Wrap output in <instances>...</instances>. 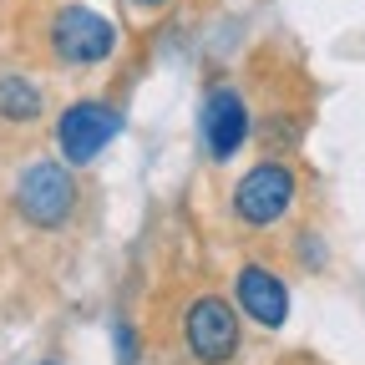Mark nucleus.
Wrapping results in <instances>:
<instances>
[{
  "label": "nucleus",
  "instance_id": "obj_1",
  "mask_svg": "<svg viewBox=\"0 0 365 365\" xmlns=\"http://www.w3.org/2000/svg\"><path fill=\"white\" fill-rule=\"evenodd\" d=\"M117 51V26L86 6H61L46 16V56L66 71H86Z\"/></svg>",
  "mask_w": 365,
  "mask_h": 365
},
{
  "label": "nucleus",
  "instance_id": "obj_2",
  "mask_svg": "<svg viewBox=\"0 0 365 365\" xmlns=\"http://www.w3.org/2000/svg\"><path fill=\"white\" fill-rule=\"evenodd\" d=\"M182 355L193 365H234L239 360V309L223 294L203 289L182 304Z\"/></svg>",
  "mask_w": 365,
  "mask_h": 365
},
{
  "label": "nucleus",
  "instance_id": "obj_3",
  "mask_svg": "<svg viewBox=\"0 0 365 365\" xmlns=\"http://www.w3.org/2000/svg\"><path fill=\"white\" fill-rule=\"evenodd\" d=\"M299 198V173L284 158H264L234 182V218L249 228H274Z\"/></svg>",
  "mask_w": 365,
  "mask_h": 365
},
{
  "label": "nucleus",
  "instance_id": "obj_4",
  "mask_svg": "<svg viewBox=\"0 0 365 365\" xmlns=\"http://www.w3.org/2000/svg\"><path fill=\"white\" fill-rule=\"evenodd\" d=\"M76 178H71V168H61V163H31L21 178H16V213L31 223V228H41V234H56V228H66L71 223V213H76Z\"/></svg>",
  "mask_w": 365,
  "mask_h": 365
},
{
  "label": "nucleus",
  "instance_id": "obj_5",
  "mask_svg": "<svg viewBox=\"0 0 365 365\" xmlns=\"http://www.w3.org/2000/svg\"><path fill=\"white\" fill-rule=\"evenodd\" d=\"M122 127V112L107 102V97H86V102H71L56 122V148L66 158V168H86L97 158Z\"/></svg>",
  "mask_w": 365,
  "mask_h": 365
},
{
  "label": "nucleus",
  "instance_id": "obj_6",
  "mask_svg": "<svg viewBox=\"0 0 365 365\" xmlns=\"http://www.w3.org/2000/svg\"><path fill=\"white\" fill-rule=\"evenodd\" d=\"M249 127H254V117H249L244 91L218 81L203 97V112H198V143H203L208 163H228V158H234L249 143Z\"/></svg>",
  "mask_w": 365,
  "mask_h": 365
},
{
  "label": "nucleus",
  "instance_id": "obj_7",
  "mask_svg": "<svg viewBox=\"0 0 365 365\" xmlns=\"http://www.w3.org/2000/svg\"><path fill=\"white\" fill-rule=\"evenodd\" d=\"M234 304L254 319V325L279 330V325H284V314H289V289H284V279H279V274H274L269 264L249 259V264H239V279H234Z\"/></svg>",
  "mask_w": 365,
  "mask_h": 365
},
{
  "label": "nucleus",
  "instance_id": "obj_8",
  "mask_svg": "<svg viewBox=\"0 0 365 365\" xmlns=\"http://www.w3.org/2000/svg\"><path fill=\"white\" fill-rule=\"evenodd\" d=\"M41 112H46V97H41L36 81H26V76H0V122L26 127V122H41Z\"/></svg>",
  "mask_w": 365,
  "mask_h": 365
},
{
  "label": "nucleus",
  "instance_id": "obj_9",
  "mask_svg": "<svg viewBox=\"0 0 365 365\" xmlns=\"http://www.w3.org/2000/svg\"><path fill=\"white\" fill-rule=\"evenodd\" d=\"M127 6H132V11H143V16H153V11L168 6V0H127Z\"/></svg>",
  "mask_w": 365,
  "mask_h": 365
},
{
  "label": "nucleus",
  "instance_id": "obj_10",
  "mask_svg": "<svg viewBox=\"0 0 365 365\" xmlns=\"http://www.w3.org/2000/svg\"><path fill=\"white\" fill-rule=\"evenodd\" d=\"M294 365H314V360H294Z\"/></svg>",
  "mask_w": 365,
  "mask_h": 365
},
{
  "label": "nucleus",
  "instance_id": "obj_11",
  "mask_svg": "<svg viewBox=\"0 0 365 365\" xmlns=\"http://www.w3.org/2000/svg\"><path fill=\"white\" fill-rule=\"evenodd\" d=\"M41 365H56V360H41Z\"/></svg>",
  "mask_w": 365,
  "mask_h": 365
}]
</instances>
